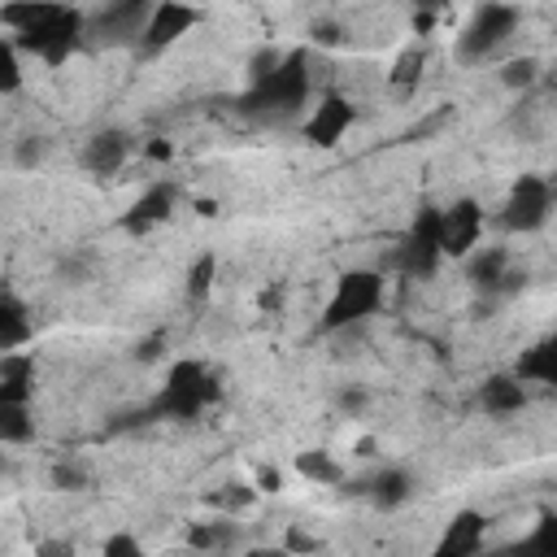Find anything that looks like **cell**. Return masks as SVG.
<instances>
[{"instance_id": "1", "label": "cell", "mask_w": 557, "mask_h": 557, "mask_svg": "<svg viewBox=\"0 0 557 557\" xmlns=\"http://www.w3.org/2000/svg\"><path fill=\"white\" fill-rule=\"evenodd\" d=\"M0 26L9 30L17 52H35L48 65H61L87 35V13L83 9H65V4H4L0 9Z\"/></svg>"}, {"instance_id": "11", "label": "cell", "mask_w": 557, "mask_h": 557, "mask_svg": "<svg viewBox=\"0 0 557 557\" xmlns=\"http://www.w3.org/2000/svg\"><path fill=\"white\" fill-rule=\"evenodd\" d=\"M196 22H200V9H191V4H183V0H161V4H152L139 44H144L148 52H161V48H170L174 39H183Z\"/></svg>"}, {"instance_id": "39", "label": "cell", "mask_w": 557, "mask_h": 557, "mask_svg": "<svg viewBox=\"0 0 557 557\" xmlns=\"http://www.w3.org/2000/svg\"><path fill=\"white\" fill-rule=\"evenodd\" d=\"M157 352H161V335H152V339H144V344H135V357H139V361H152Z\"/></svg>"}, {"instance_id": "41", "label": "cell", "mask_w": 557, "mask_h": 557, "mask_svg": "<svg viewBox=\"0 0 557 557\" xmlns=\"http://www.w3.org/2000/svg\"><path fill=\"white\" fill-rule=\"evenodd\" d=\"M196 213H200V218H213V213H218V205H213V200H196Z\"/></svg>"}, {"instance_id": "7", "label": "cell", "mask_w": 557, "mask_h": 557, "mask_svg": "<svg viewBox=\"0 0 557 557\" xmlns=\"http://www.w3.org/2000/svg\"><path fill=\"white\" fill-rule=\"evenodd\" d=\"M548 218H553V183H548L544 174H522V178L509 187V196H505V205H500V213H496V222H500L509 235H531V231H540Z\"/></svg>"}, {"instance_id": "12", "label": "cell", "mask_w": 557, "mask_h": 557, "mask_svg": "<svg viewBox=\"0 0 557 557\" xmlns=\"http://www.w3.org/2000/svg\"><path fill=\"white\" fill-rule=\"evenodd\" d=\"M483 540H487V518L479 509H457L444 535L435 540L431 557H483Z\"/></svg>"}, {"instance_id": "5", "label": "cell", "mask_w": 557, "mask_h": 557, "mask_svg": "<svg viewBox=\"0 0 557 557\" xmlns=\"http://www.w3.org/2000/svg\"><path fill=\"white\" fill-rule=\"evenodd\" d=\"M518 22H522V9L518 4H479L470 13L466 30L457 35V57L466 65H479V61L496 57L509 44V35L518 30Z\"/></svg>"}, {"instance_id": "6", "label": "cell", "mask_w": 557, "mask_h": 557, "mask_svg": "<svg viewBox=\"0 0 557 557\" xmlns=\"http://www.w3.org/2000/svg\"><path fill=\"white\" fill-rule=\"evenodd\" d=\"M444 252H440V209H422L413 218V226L400 235V244L392 248L387 265L400 270L405 278H431L440 270Z\"/></svg>"}, {"instance_id": "27", "label": "cell", "mask_w": 557, "mask_h": 557, "mask_svg": "<svg viewBox=\"0 0 557 557\" xmlns=\"http://www.w3.org/2000/svg\"><path fill=\"white\" fill-rule=\"evenodd\" d=\"M22 87V52L13 48L9 35H0V96Z\"/></svg>"}, {"instance_id": "33", "label": "cell", "mask_w": 557, "mask_h": 557, "mask_svg": "<svg viewBox=\"0 0 557 557\" xmlns=\"http://www.w3.org/2000/svg\"><path fill=\"white\" fill-rule=\"evenodd\" d=\"M278 61H283V52H278V48H257V52L248 57V83H257L261 74H270Z\"/></svg>"}, {"instance_id": "15", "label": "cell", "mask_w": 557, "mask_h": 557, "mask_svg": "<svg viewBox=\"0 0 557 557\" xmlns=\"http://www.w3.org/2000/svg\"><path fill=\"white\" fill-rule=\"evenodd\" d=\"M131 135L126 131H117V126H109V131H96L87 144H83V170L87 174H117L122 165H126V157H131Z\"/></svg>"}, {"instance_id": "25", "label": "cell", "mask_w": 557, "mask_h": 557, "mask_svg": "<svg viewBox=\"0 0 557 557\" xmlns=\"http://www.w3.org/2000/svg\"><path fill=\"white\" fill-rule=\"evenodd\" d=\"M26 440H35L30 409H4L0 405V444H26Z\"/></svg>"}, {"instance_id": "29", "label": "cell", "mask_w": 557, "mask_h": 557, "mask_svg": "<svg viewBox=\"0 0 557 557\" xmlns=\"http://www.w3.org/2000/svg\"><path fill=\"white\" fill-rule=\"evenodd\" d=\"M252 500H257V487H252V483H226V487L213 496V505L226 509V513H239V509H248Z\"/></svg>"}, {"instance_id": "17", "label": "cell", "mask_w": 557, "mask_h": 557, "mask_svg": "<svg viewBox=\"0 0 557 557\" xmlns=\"http://www.w3.org/2000/svg\"><path fill=\"white\" fill-rule=\"evenodd\" d=\"M35 335L30 326V309L22 296L13 292H0V357L4 352H22V344Z\"/></svg>"}, {"instance_id": "26", "label": "cell", "mask_w": 557, "mask_h": 557, "mask_svg": "<svg viewBox=\"0 0 557 557\" xmlns=\"http://www.w3.org/2000/svg\"><path fill=\"white\" fill-rule=\"evenodd\" d=\"M213 274H218V257L213 252H200L187 270V300H205L213 292Z\"/></svg>"}, {"instance_id": "3", "label": "cell", "mask_w": 557, "mask_h": 557, "mask_svg": "<svg viewBox=\"0 0 557 557\" xmlns=\"http://www.w3.org/2000/svg\"><path fill=\"white\" fill-rule=\"evenodd\" d=\"M213 400H218V379L209 374V366H200V361L183 357V361H174V366H170L165 383L157 387V396L148 400V409H144V413H148V418L191 422V418H200Z\"/></svg>"}, {"instance_id": "10", "label": "cell", "mask_w": 557, "mask_h": 557, "mask_svg": "<svg viewBox=\"0 0 557 557\" xmlns=\"http://www.w3.org/2000/svg\"><path fill=\"white\" fill-rule=\"evenodd\" d=\"M357 122V104L348 100V96H322L318 104H313V113H309V122H305V144H313V148H335L344 135H348V126Z\"/></svg>"}, {"instance_id": "20", "label": "cell", "mask_w": 557, "mask_h": 557, "mask_svg": "<svg viewBox=\"0 0 557 557\" xmlns=\"http://www.w3.org/2000/svg\"><path fill=\"white\" fill-rule=\"evenodd\" d=\"M413 474L405 470V466H383L374 479H370V500L379 505V509H400L409 496H413Z\"/></svg>"}, {"instance_id": "21", "label": "cell", "mask_w": 557, "mask_h": 557, "mask_svg": "<svg viewBox=\"0 0 557 557\" xmlns=\"http://www.w3.org/2000/svg\"><path fill=\"white\" fill-rule=\"evenodd\" d=\"M492 557H557V522H553V513H540V522L518 544H509V548H500Z\"/></svg>"}, {"instance_id": "14", "label": "cell", "mask_w": 557, "mask_h": 557, "mask_svg": "<svg viewBox=\"0 0 557 557\" xmlns=\"http://www.w3.org/2000/svg\"><path fill=\"white\" fill-rule=\"evenodd\" d=\"M174 200H178V191H174L170 183H152V187L117 218V226H122L126 235H148L152 226H161V222L174 213Z\"/></svg>"}, {"instance_id": "24", "label": "cell", "mask_w": 557, "mask_h": 557, "mask_svg": "<svg viewBox=\"0 0 557 557\" xmlns=\"http://www.w3.org/2000/svg\"><path fill=\"white\" fill-rule=\"evenodd\" d=\"M500 83H505L509 91H531V87L540 83V61H535V57H509V61L500 65Z\"/></svg>"}, {"instance_id": "9", "label": "cell", "mask_w": 557, "mask_h": 557, "mask_svg": "<svg viewBox=\"0 0 557 557\" xmlns=\"http://www.w3.org/2000/svg\"><path fill=\"white\" fill-rule=\"evenodd\" d=\"M148 13H152L148 0H113V4H104L100 13L87 17V22H91L87 30L100 35V39H109V44H131V39H144Z\"/></svg>"}, {"instance_id": "38", "label": "cell", "mask_w": 557, "mask_h": 557, "mask_svg": "<svg viewBox=\"0 0 557 557\" xmlns=\"http://www.w3.org/2000/svg\"><path fill=\"white\" fill-rule=\"evenodd\" d=\"M35 557H74V548H70L65 540H48V544H44Z\"/></svg>"}, {"instance_id": "22", "label": "cell", "mask_w": 557, "mask_h": 557, "mask_svg": "<svg viewBox=\"0 0 557 557\" xmlns=\"http://www.w3.org/2000/svg\"><path fill=\"white\" fill-rule=\"evenodd\" d=\"M296 474L309 479V483H318V487H335L344 479V466L326 448H305V453H296Z\"/></svg>"}, {"instance_id": "40", "label": "cell", "mask_w": 557, "mask_h": 557, "mask_svg": "<svg viewBox=\"0 0 557 557\" xmlns=\"http://www.w3.org/2000/svg\"><path fill=\"white\" fill-rule=\"evenodd\" d=\"M431 26H435V13H431V9H422V13H413V30H418V35H426Z\"/></svg>"}, {"instance_id": "16", "label": "cell", "mask_w": 557, "mask_h": 557, "mask_svg": "<svg viewBox=\"0 0 557 557\" xmlns=\"http://www.w3.org/2000/svg\"><path fill=\"white\" fill-rule=\"evenodd\" d=\"M479 405L492 418H509V413H518L527 405V383H518L513 374H487L479 383Z\"/></svg>"}, {"instance_id": "36", "label": "cell", "mask_w": 557, "mask_h": 557, "mask_svg": "<svg viewBox=\"0 0 557 557\" xmlns=\"http://www.w3.org/2000/svg\"><path fill=\"white\" fill-rule=\"evenodd\" d=\"M144 157L157 161V165H165V161H174V144L170 139H148L144 144Z\"/></svg>"}, {"instance_id": "19", "label": "cell", "mask_w": 557, "mask_h": 557, "mask_svg": "<svg viewBox=\"0 0 557 557\" xmlns=\"http://www.w3.org/2000/svg\"><path fill=\"white\" fill-rule=\"evenodd\" d=\"M235 522H231V513H222V518H196V522H187V548H196V553H226L231 544H235Z\"/></svg>"}, {"instance_id": "13", "label": "cell", "mask_w": 557, "mask_h": 557, "mask_svg": "<svg viewBox=\"0 0 557 557\" xmlns=\"http://www.w3.org/2000/svg\"><path fill=\"white\" fill-rule=\"evenodd\" d=\"M466 278L470 287L487 292V296H500V292H513L518 287V274L509 270V248L492 244V248H474L466 257Z\"/></svg>"}, {"instance_id": "23", "label": "cell", "mask_w": 557, "mask_h": 557, "mask_svg": "<svg viewBox=\"0 0 557 557\" xmlns=\"http://www.w3.org/2000/svg\"><path fill=\"white\" fill-rule=\"evenodd\" d=\"M422 70H426V52H422V48H405V52L396 57L387 83H392L396 91H413V87L422 83Z\"/></svg>"}, {"instance_id": "4", "label": "cell", "mask_w": 557, "mask_h": 557, "mask_svg": "<svg viewBox=\"0 0 557 557\" xmlns=\"http://www.w3.org/2000/svg\"><path fill=\"white\" fill-rule=\"evenodd\" d=\"M379 305H383V274L379 270H348L335 278L318 326L322 331H352V326L370 322L379 313Z\"/></svg>"}, {"instance_id": "28", "label": "cell", "mask_w": 557, "mask_h": 557, "mask_svg": "<svg viewBox=\"0 0 557 557\" xmlns=\"http://www.w3.org/2000/svg\"><path fill=\"white\" fill-rule=\"evenodd\" d=\"M87 483H91V474H87L78 461H57V466H52V487H57V492H83Z\"/></svg>"}, {"instance_id": "31", "label": "cell", "mask_w": 557, "mask_h": 557, "mask_svg": "<svg viewBox=\"0 0 557 557\" xmlns=\"http://www.w3.org/2000/svg\"><path fill=\"white\" fill-rule=\"evenodd\" d=\"M309 35H313V44H318V48H339V44L348 39V30H344L335 17H318V22L309 26Z\"/></svg>"}, {"instance_id": "18", "label": "cell", "mask_w": 557, "mask_h": 557, "mask_svg": "<svg viewBox=\"0 0 557 557\" xmlns=\"http://www.w3.org/2000/svg\"><path fill=\"white\" fill-rule=\"evenodd\" d=\"M513 379L518 383H557V339H540L531 348H522V357L513 361Z\"/></svg>"}, {"instance_id": "35", "label": "cell", "mask_w": 557, "mask_h": 557, "mask_svg": "<svg viewBox=\"0 0 557 557\" xmlns=\"http://www.w3.org/2000/svg\"><path fill=\"white\" fill-rule=\"evenodd\" d=\"M252 487H257V492H278V487H283V470H278V466H261L257 479H252Z\"/></svg>"}, {"instance_id": "30", "label": "cell", "mask_w": 557, "mask_h": 557, "mask_svg": "<svg viewBox=\"0 0 557 557\" xmlns=\"http://www.w3.org/2000/svg\"><path fill=\"white\" fill-rule=\"evenodd\" d=\"M100 557H148L144 544L131 535V531H113L104 544H100Z\"/></svg>"}, {"instance_id": "37", "label": "cell", "mask_w": 557, "mask_h": 557, "mask_svg": "<svg viewBox=\"0 0 557 557\" xmlns=\"http://www.w3.org/2000/svg\"><path fill=\"white\" fill-rule=\"evenodd\" d=\"M361 405H366V392H361V387L339 392V409H344V413H361Z\"/></svg>"}, {"instance_id": "32", "label": "cell", "mask_w": 557, "mask_h": 557, "mask_svg": "<svg viewBox=\"0 0 557 557\" xmlns=\"http://www.w3.org/2000/svg\"><path fill=\"white\" fill-rule=\"evenodd\" d=\"M44 152H48V139H44V135H22V139H17V152H13V161H17L22 170H30V165H39V161H44Z\"/></svg>"}, {"instance_id": "2", "label": "cell", "mask_w": 557, "mask_h": 557, "mask_svg": "<svg viewBox=\"0 0 557 557\" xmlns=\"http://www.w3.org/2000/svg\"><path fill=\"white\" fill-rule=\"evenodd\" d=\"M309 91H313L309 52L292 48V52H283V61L270 74L248 83V91L239 96V109L244 113H292V109H300L309 100Z\"/></svg>"}, {"instance_id": "34", "label": "cell", "mask_w": 557, "mask_h": 557, "mask_svg": "<svg viewBox=\"0 0 557 557\" xmlns=\"http://www.w3.org/2000/svg\"><path fill=\"white\" fill-rule=\"evenodd\" d=\"M283 548H287V553H318V548H322V540H318V535H309V531H300V527H292V531H287V540H283Z\"/></svg>"}, {"instance_id": "8", "label": "cell", "mask_w": 557, "mask_h": 557, "mask_svg": "<svg viewBox=\"0 0 557 557\" xmlns=\"http://www.w3.org/2000/svg\"><path fill=\"white\" fill-rule=\"evenodd\" d=\"M483 222L487 213L479 200H453L448 209H440V252L466 261L483 239Z\"/></svg>"}]
</instances>
